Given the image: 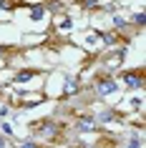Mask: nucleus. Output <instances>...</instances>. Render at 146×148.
<instances>
[{
    "instance_id": "f257e3e1",
    "label": "nucleus",
    "mask_w": 146,
    "mask_h": 148,
    "mask_svg": "<svg viewBox=\"0 0 146 148\" xmlns=\"http://www.w3.org/2000/svg\"><path fill=\"white\" fill-rule=\"evenodd\" d=\"M116 90H118V83H116V78L111 75V73L93 80V95H96L98 101H103V98H108V95H113Z\"/></svg>"
},
{
    "instance_id": "f03ea898",
    "label": "nucleus",
    "mask_w": 146,
    "mask_h": 148,
    "mask_svg": "<svg viewBox=\"0 0 146 148\" xmlns=\"http://www.w3.org/2000/svg\"><path fill=\"white\" fill-rule=\"evenodd\" d=\"M30 133L35 138H58L61 128H58V123H55L53 118H40L38 123L30 125Z\"/></svg>"
},
{
    "instance_id": "7ed1b4c3",
    "label": "nucleus",
    "mask_w": 146,
    "mask_h": 148,
    "mask_svg": "<svg viewBox=\"0 0 146 148\" xmlns=\"http://www.w3.org/2000/svg\"><path fill=\"white\" fill-rule=\"evenodd\" d=\"M121 80L126 83L129 90H141L144 88V68H134V70H123Z\"/></svg>"
},
{
    "instance_id": "20e7f679",
    "label": "nucleus",
    "mask_w": 146,
    "mask_h": 148,
    "mask_svg": "<svg viewBox=\"0 0 146 148\" xmlns=\"http://www.w3.org/2000/svg\"><path fill=\"white\" fill-rule=\"evenodd\" d=\"M81 90H83V86H81V78H76V75H68V78L63 80L61 101H68V98H73V95H78Z\"/></svg>"
},
{
    "instance_id": "39448f33",
    "label": "nucleus",
    "mask_w": 146,
    "mask_h": 148,
    "mask_svg": "<svg viewBox=\"0 0 146 148\" xmlns=\"http://www.w3.org/2000/svg\"><path fill=\"white\" fill-rule=\"evenodd\" d=\"M73 128H76L78 133H93V131H101V125L96 123V118H93V116H81V118H76Z\"/></svg>"
},
{
    "instance_id": "423d86ee",
    "label": "nucleus",
    "mask_w": 146,
    "mask_h": 148,
    "mask_svg": "<svg viewBox=\"0 0 146 148\" xmlns=\"http://www.w3.org/2000/svg\"><path fill=\"white\" fill-rule=\"evenodd\" d=\"M46 5H43V3H33V5H28V18H30V20H35V23H38V20H43V18H46Z\"/></svg>"
},
{
    "instance_id": "0eeeda50",
    "label": "nucleus",
    "mask_w": 146,
    "mask_h": 148,
    "mask_svg": "<svg viewBox=\"0 0 146 148\" xmlns=\"http://www.w3.org/2000/svg\"><path fill=\"white\" fill-rule=\"evenodd\" d=\"M93 118H96V123H113V121H118V118H121V116H118V113H116V110H111V108H103V110H101V113H96V116H93Z\"/></svg>"
},
{
    "instance_id": "6e6552de",
    "label": "nucleus",
    "mask_w": 146,
    "mask_h": 148,
    "mask_svg": "<svg viewBox=\"0 0 146 148\" xmlns=\"http://www.w3.org/2000/svg\"><path fill=\"white\" fill-rule=\"evenodd\" d=\"M131 28V23L123 15H111V30L113 33H126Z\"/></svg>"
},
{
    "instance_id": "1a4fd4ad",
    "label": "nucleus",
    "mask_w": 146,
    "mask_h": 148,
    "mask_svg": "<svg viewBox=\"0 0 146 148\" xmlns=\"http://www.w3.org/2000/svg\"><path fill=\"white\" fill-rule=\"evenodd\" d=\"M98 38H101V43L106 48H113L116 43H118V33H113V30H108V33H98Z\"/></svg>"
},
{
    "instance_id": "9d476101",
    "label": "nucleus",
    "mask_w": 146,
    "mask_h": 148,
    "mask_svg": "<svg viewBox=\"0 0 146 148\" xmlns=\"http://www.w3.org/2000/svg\"><path fill=\"white\" fill-rule=\"evenodd\" d=\"M35 75H40V70H33V68H28V70H20V73H15V80H18V83H25V80L35 78Z\"/></svg>"
},
{
    "instance_id": "9b49d317",
    "label": "nucleus",
    "mask_w": 146,
    "mask_h": 148,
    "mask_svg": "<svg viewBox=\"0 0 146 148\" xmlns=\"http://www.w3.org/2000/svg\"><path fill=\"white\" fill-rule=\"evenodd\" d=\"M144 143H141V136H131V138H126L121 143V148H141Z\"/></svg>"
},
{
    "instance_id": "f8f14e48",
    "label": "nucleus",
    "mask_w": 146,
    "mask_h": 148,
    "mask_svg": "<svg viewBox=\"0 0 146 148\" xmlns=\"http://www.w3.org/2000/svg\"><path fill=\"white\" fill-rule=\"evenodd\" d=\"M129 23H134V25H136V28H138V30H141V28H144V25H146V15H144V13H141V10H138V13H136V15H134V18H131Z\"/></svg>"
},
{
    "instance_id": "ddd939ff",
    "label": "nucleus",
    "mask_w": 146,
    "mask_h": 148,
    "mask_svg": "<svg viewBox=\"0 0 146 148\" xmlns=\"http://www.w3.org/2000/svg\"><path fill=\"white\" fill-rule=\"evenodd\" d=\"M0 133H3L5 138H13V125H10V123H5V121H3V123H0Z\"/></svg>"
},
{
    "instance_id": "4468645a",
    "label": "nucleus",
    "mask_w": 146,
    "mask_h": 148,
    "mask_svg": "<svg viewBox=\"0 0 146 148\" xmlns=\"http://www.w3.org/2000/svg\"><path fill=\"white\" fill-rule=\"evenodd\" d=\"M58 28H61V30H73V20H71V18H61Z\"/></svg>"
},
{
    "instance_id": "2eb2a0df",
    "label": "nucleus",
    "mask_w": 146,
    "mask_h": 148,
    "mask_svg": "<svg viewBox=\"0 0 146 148\" xmlns=\"http://www.w3.org/2000/svg\"><path fill=\"white\" fill-rule=\"evenodd\" d=\"M18 148H43V146H38V143H35V140H20V143H18Z\"/></svg>"
},
{
    "instance_id": "dca6fc26",
    "label": "nucleus",
    "mask_w": 146,
    "mask_h": 148,
    "mask_svg": "<svg viewBox=\"0 0 146 148\" xmlns=\"http://www.w3.org/2000/svg\"><path fill=\"white\" fill-rule=\"evenodd\" d=\"M8 53H10L8 45H0V60H5V58H8Z\"/></svg>"
},
{
    "instance_id": "f3484780",
    "label": "nucleus",
    "mask_w": 146,
    "mask_h": 148,
    "mask_svg": "<svg viewBox=\"0 0 146 148\" xmlns=\"http://www.w3.org/2000/svg\"><path fill=\"white\" fill-rule=\"evenodd\" d=\"M5 116H10V106H3L0 108V118H5Z\"/></svg>"
},
{
    "instance_id": "a211bd4d",
    "label": "nucleus",
    "mask_w": 146,
    "mask_h": 148,
    "mask_svg": "<svg viewBox=\"0 0 146 148\" xmlns=\"http://www.w3.org/2000/svg\"><path fill=\"white\" fill-rule=\"evenodd\" d=\"M0 148H8V138H5L3 133H0Z\"/></svg>"
},
{
    "instance_id": "6ab92c4d",
    "label": "nucleus",
    "mask_w": 146,
    "mask_h": 148,
    "mask_svg": "<svg viewBox=\"0 0 146 148\" xmlns=\"http://www.w3.org/2000/svg\"><path fill=\"white\" fill-rule=\"evenodd\" d=\"M0 93H3V86H0Z\"/></svg>"
}]
</instances>
